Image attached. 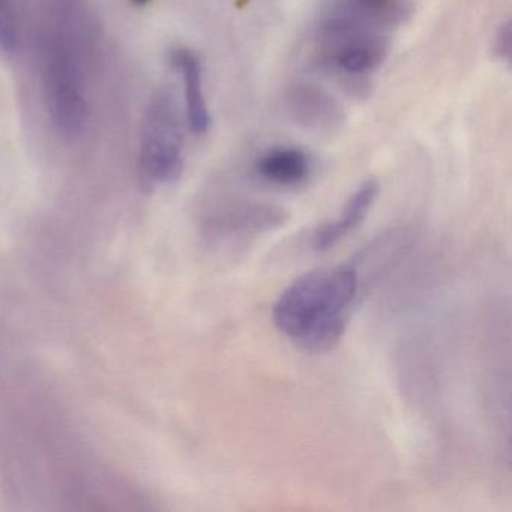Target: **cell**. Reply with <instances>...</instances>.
<instances>
[{"label":"cell","instance_id":"5b68a950","mask_svg":"<svg viewBox=\"0 0 512 512\" xmlns=\"http://www.w3.org/2000/svg\"><path fill=\"white\" fill-rule=\"evenodd\" d=\"M379 182L367 179L358 190L346 200L340 214L334 220L319 224L313 232L311 245L316 251H329L340 244L353 230L361 226L379 196Z\"/></svg>","mask_w":512,"mask_h":512},{"label":"cell","instance_id":"ba28073f","mask_svg":"<svg viewBox=\"0 0 512 512\" xmlns=\"http://www.w3.org/2000/svg\"><path fill=\"white\" fill-rule=\"evenodd\" d=\"M19 46L16 13L13 0H0V52L13 55Z\"/></svg>","mask_w":512,"mask_h":512},{"label":"cell","instance_id":"8fae6325","mask_svg":"<svg viewBox=\"0 0 512 512\" xmlns=\"http://www.w3.org/2000/svg\"><path fill=\"white\" fill-rule=\"evenodd\" d=\"M149 0H134V4L145 5L148 4Z\"/></svg>","mask_w":512,"mask_h":512},{"label":"cell","instance_id":"7a4b0ae2","mask_svg":"<svg viewBox=\"0 0 512 512\" xmlns=\"http://www.w3.org/2000/svg\"><path fill=\"white\" fill-rule=\"evenodd\" d=\"M41 76L53 124L65 136H76L85 127L88 106L73 47L64 35L44 37L41 43Z\"/></svg>","mask_w":512,"mask_h":512},{"label":"cell","instance_id":"8992f818","mask_svg":"<svg viewBox=\"0 0 512 512\" xmlns=\"http://www.w3.org/2000/svg\"><path fill=\"white\" fill-rule=\"evenodd\" d=\"M172 64L178 68L184 80L185 112L191 131L197 136L208 133L211 115L203 91V65L199 56L188 49L173 52Z\"/></svg>","mask_w":512,"mask_h":512},{"label":"cell","instance_id":"30bf717a","mask_svg":"<svg viewBox=\"0 0 512 512\" xmlns=\"http://www.w3.org/2000/svg\"><path fill=\"white\" fill-rule=\"evenodd\" d=\"M494 49H496V53L499 55L500 59H506V61H508L509 56H511V29H509V25L500 28Z\"/></svg>","mask_w":512,"mask_h":512},{"label":"cell","instance_id":"277c9868","mask_svg":"<svg viewBox=\"0 0 512 512\" xmlns=\"http://www.w3.org/2000/svg\"><path fill=\"white\" fill-rule=\"evenodd\" d=\"M289 214L265 203H236L206 218L203 233L212 242L254 238L286 226Z\"/></svg>","mask_w":512,"mask_h":512},{"label":"cell","instance_id":"52a82bcc","mask_svg":"<svg viewBox=\"0 0 512 512\" xmlns=\"http://www.w3.org/2000/svg\"><path fill=\"white\" fill-rule=\"evenodd\" d=\"M310 158L298 148H275L257 160L256 170L265 181L283 187L301 184L310 175Z\"/></svg>","mask_w":512,"mask_h":512},{"label":"cell","instance_id":"9c48e42d","mask_svg":"<svg viewBox=\"0 0 512 512\" xmlns=\"http://www.w3.org/2000/svg\"><path fill=\"white\" fill-rule=\"evenodd\" d=\"M338 67L350 74H359L368 71L374 64V55L365 47H352L343 50L338 56Z\"/></svg>","mask_w":512,"mask_h":512},{"label":"cell","instance_id":"3957f363","mask_svg":"<svg viewBox=\"0 0 512 512\" xmlns=\"http://www.w3.org/2000/svg\"><path fill=\"white\" fill-rule=\"evenodd\" d=\"M139 167L143 181L149 185L170 184L184 172L178 106L167 89L158 91L146 109Z\"/></svg>","mask_w":512,"mask_h":512},{"label":"cell","instance_id":"6da1fadb","mask_svg":"<svg viewBox=\"0 0 512 512\" xmlns=\"http://www.w3.org/2000/svg\"><path fill=\"white\" fill-rule=\"evenodd\" d=\"M358 292L359 275L352 263L313 269L281 293L272 319L299 349L322 355L343 338Z\"/></svg>","mask_w":512,"mask_h":512}]
</instances>
